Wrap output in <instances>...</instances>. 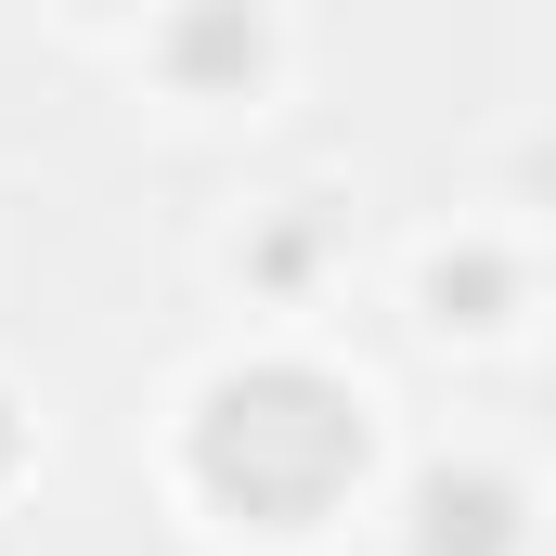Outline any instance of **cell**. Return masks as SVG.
Wrapping results in <instances>:
<instances>
[{"label": "cell", "mask_w": 556, "mask_h": 556, "mask_svg": "<svg viewBox=\"0 0 556 556\" xmlns=\"http://www.w3.org/2000/svg\"><path fill=\"white\" fill-rule=\"evenodd\" d=\"M194 492L247 531H311L350 479H363V402L311 363H247L194 402V440H181Z\"/></svg>", "instance_id": "6da1fadb"}, {"label": "cell", "mask_w": 556, "mask_h": 556, "mask_svg": "<svg viewBox=\"0 0 556 556\" xmlns=\"http://www.w3.org/2000/svg\"><path fill=\"white\" fill-rule=\"evenodd\" d=\"M531 531H518V492L492 479V466H440V479H415V556H518Z\"/></svg>", "instance_id": "7a4b0ae2"}, {"label": "cell", "mask_w": 556, "mask_h": 556, "mask_svg": "<svg viewBox=\"0 0 556 556\" xmlns=\"http://www.w3.org/2000/svg\"><path fill=\"white\" fill-rule=\"evenodd\" d=\"M427 298H440V324H492V298H505V260H440V273H427Z\"/></svg>", "instance_id": "3957f363"}, {"label": "cell", "mask_w": 556, "mask_h": 556, "mask_svg": "<svg viewBox=\"0 0 556 556\" xmlns=\"http://www.w3.org/2000/svg\"><path fill=\"white\" fill-rule=\"evenodd\" d=\"M13 466H26V415L0 402V479H13Z\"/></svg>", "instance_id": "277c9868"}]
</instances>
